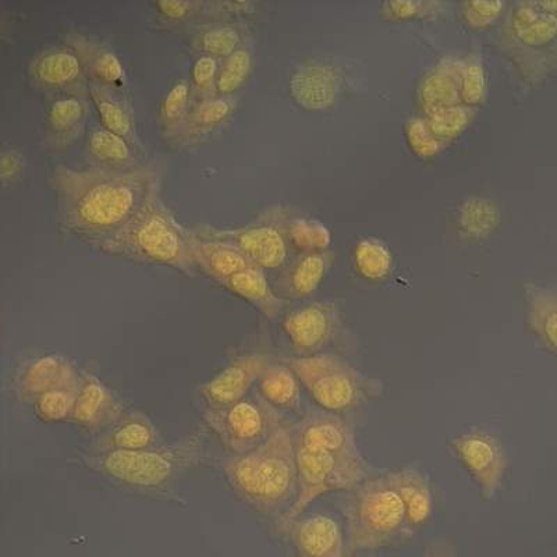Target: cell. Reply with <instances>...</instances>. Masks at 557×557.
<instances>
[{"instance_id":"cell-5","label":"cell","mask_w":557,"mask_h":557,"mask_svg":"<svg viewBox=\"0 0 557 557\" xmlns=\"http://www.w3.org/2000/svg\"><path fill=\"white\" fill-rule=\"evenodd\" d=\"M347 492L343 507L346 556L400 548L414 539L387 472L368 475Z\"/></svg>"},{"instance_id":"cell-46","label":"cell","mask_w":557,"mask_h":557,"mask_svg":"<svg viewBox=\"0 0 557 557\" xmlns=\"http://www.w3.org/2000/svg\"><path fill=\"white\" fill-rule=\"evenodd\" d=\"M24 166H26V161H24L22 152L16 151V149L4 151L2 158H0V177H2V182L7 184L17 183L23 177Z\"/></svg>"},{"instance_id":"cell-4","label":"cell","mask_w":557,"mask_h":557,"mask_svg":"<svg viewBox=\"0 0 557 557\" xmlns=\"http://www.w3.org/2000/svg\"><path fill=\"white\" fill-rule=\"evenodd\" d=\"M97 248L104 256L139 265L166 267L187 276L197 273L193 233L177 222L159 196Z\"/></svg>"},{"instance_id":"cell-6","label":"cell","mask_w":557,"mask_h":557,"mask_svg":"<svg viewBox=\"0 0 557 557\" xmlns=\"http://www.w3.org/2000/svg\"><path fill=\"white\" fill-rule=\"evenodd\" d=\"M296 494L281 519L277 531L306 513L308 507L332 492H347L368 476L364 457H339L295 445Z\"/></svg>"},{"instance_id":"cell-21","label":"cell","mask_w":557,"mask_h":557,"mask_svg":"<svg viewBox=\"0 0 557 557\" xmlns=\"http://www.w3.org/2000/svg\"><path fill=\"white\" fill-rule=\"evenodd\" d=\"M387 476L400 496L407 525L412 534H418L434 517L435 499L430 476L412 466L387 472Z\"/></svg>"},{"instance_id":"cell-23","label":"cell","mask_w":557,"mask_h":557,"mask_svg":"<svg viewBox=\"0 0 557 557\" xmlns=\"http://www.w3.org/2000/svg\"><path fill=\"white\" fill-rule=\"evenodd\" d=\"M527 330L548 355H557V293L555 287L527 283L522 288Z\"/></svg>"},{"instance_id":"cell-1","label":"cell","mask_w":557,"mask_h":557,"mask_svg":"<svg viewBox=\"0 0 557 557\" xmlns=\"http://www.w3.org/2000/svg\"><path fill=\"white\" fill-rule=\"evenodd\" d=\"M161 176L157 163H141L128 171L59 166L51 177L59 226L97 248L159 196Z\"/></svg>"},{"instance_id":"cell-26","label":"cell","mask_w":557,"mask_h":557,"mask_svg":"<svg viewBox=\"0 0 557 557\" xmlns=\"http://www.w3.org/2000/svg\"><path fill=\"white\" fill-rule=\"evenodd\" d=\"M79 380L76 368L66 357L48 355L35 358L24 368L18 377V393L24 401L32 403L35 397L54 387L74 385Z\"/></svg>"},{"instance_id":"cell-13","label":"cell","mask_w":557,"mask_h":557,"mask_svg":"<svg viewBox=\"0 0 557 557\" xmlns=\"http://www.w3.org/2000/svg\"><path fill=\"white\" fill-rule=\"evenodd\" d=\"M273 357L265 351H248L233 358L200 387V396L208 409L232 405L250 395V391L270 364Z\"/></svg>"},{"instance_id":"cell-20","label":"cell","mask_w":557,"mask_h":557,"mask_svg":"<svg viewBox=\"0 0 557 557\" xmlns=\"http://www.w3.org/2000/svg\"><path fill=\"white\" fill-rule=\"evenodd\" d=\"M288 91L302 111H326L339 97V74L325 64H307L293 73Z\"/></svg>"},{"instance_id":"cell-41","label":"cell","mask_w":557,"mask_h":557,"mask_svg":"<svg viewBox=\"0 0 557 557\" xmlns=\"http://www.w3.org/2000/svg\"><path fill=\"white\" fill-rule=\"evenodd\" d=\"M459 94L460 103L465 107L474 109L484 102L486 78L480 59L470 58L461 61Z\"/></svg>"},{"instance_id":"cell-30","label":"cell","mask_w":557,"mask_h":557,"mask_svg":"<svg viewBox=\"0 0 557 557\" xmlns=\"http://www.w3.org/2000/svg\"><path fill=\"white\" fill-rule=\"evenodd\" d=\"M66 44L82 59L88 79L112 87L126 86V72L113 49L79 34L67 35Z\"/></svg>"},{"instance_id":"cell-10","label":"cell","mask_w":557,"mask_h":557,"mask_svg":"<svg viewBox=\"0 0 557 557\" xmlns=\"http://www.w3.org/2000/svg\"><path fill=\"white\" fill-rule=\"evenodd\" d=\"M207 240L231 244L248 261L263 271H277L286 267L288 242L286 228L273 222H258L242 228L200 226L191 231Z\"/></svg>"},{"instance_id":"cell-14","label":"cell","mask_w":557,"mask_h":557,"mask_svg":"<svg viewBox=\"0 0 557 557\" xmlns=\"http://www.w3.org/2000/svg\"><path fill=\"white\" fill-rule=\"evenodd\" d=\"M27 79L45 97L86 87L88 82L82 59L67 44L53 45L35 54L27 66Z\"/></svg>"},{"instance_id":"cell-32","label":"cell","mask_w":557,"mask_h":557,"mask_svg":"<svg viewBox=\"0 0 557 557\" xmlns=\"http://www.w3.org/2000/svg\"><path fill=\"white\" fill-rule=\"evenodd\" d=\"M86 156L91 166L111 171H128L141 165L138 162L137 147L103 126L94 127L88 133Z\"/></svg>"},{"instance_id":"cell-12","label":"cell","mask_w":557,"mask_h":557,"mask_svg":"<svg viewBox=\"0 0 557 557\" xmlns=\"http://www.w3.org/2000/svg\"><path fill=\"white\" fill-rule=\"evenodd\" d=\"M91 107L87 86L47 96L44 144L49 152L62 156L84 136Z\"/></svg>"},{"instance_id":"cell-3","label":"cell","mask_w":557,"mask_h":557,"mask_svg":"<svg viewBox=\"0 0 557 557\" xmlns=\"http://www.w3.org/2000/svg\"><path fill=\"white\" fill-rule=\"evenodd\" d=\"M207 434L202 425L172 445L133 451H88L84 462L102 479L128 490L165 491L206 459Z\"/></svg>"},{"instance_id":"cell-2","label":"cell","mask_w":557,"mask_h":557,"mask_svg":"<svg viewBox=\"0 0 557 557\" xmlns=\"http://www.w3.org/2000/svg\"><path fill=\"white\" fill-rule=\"evenodd\" d=\"M223 474L244 504L265 517L281 519L296 494V459L293 425L278 421L253 449L231 455Z\"/></svg>"},{"instance_id":"cell-43","label":"cell","mask_w":557,"mask_h":557,"mask_svg":"<svg viewBox=\"0 0 557 557\" xmlns=\"http://www.w3.org/2000/svg\"><path fill=\"white\" fill-rule=\"evenodd\" d=\"M407 146L416 157L431 159L437 156L444 148V144L431 133L425 117L410 119L406 124Z\"/></svg>"},{"instance_id":"cell-29","label":"cell","mask_w":557,"mask_h":557,"mask_svg":"<svg viewBox=\"0 0 557 557\" xmlns=\"http://www.w3.org/2000/svg\"><path fill=\"white\" fill-rule=\"evenodd\" d=\"M257 395L277 412H296L301 407V383L285 360H273L256 383Z\"/></svg>"},{"instance_id":"cell-38","label":"cell","mask_w":557,"mask_h":557,"mask_svg":"<svg viewBox=\"0 0 557 557\" xmlns=\"http://www.w3.org/2000/svg\"><path fill=\"white\" fill-rule=\"evenodd\" d=\"M242 33L235 26L219 24L202 29L191 39V48L200 54H209L222 61L242 47Z\"/></svg>"},{"instance_id":"cell-15","label":"cell","mask_w":557,"mask_h":557,"mask_svg":"<svg viewBox=\"0 0 557 557\" xmlns=\"http://www.w3.org/2000/svg\"><path fill=\"white\" fill-rule=\"evenodd\" d=\"M295 445L308 450L330 453L339 457H360L355 430L350 422L335 412H308L293 425Z\"/></svg>"},{"instance_id":"cell-9","label":"cell","mask_w":557,"mask_h":557,"mask_svg":"<svg viewBox=\"0 0 557 557\" xmlns=\"http://www.w3.org/2000/svg\"><path fill=\"white\" fill-rule=\"evenodd\" d=\"M453 457L474 482L482 499L494 500L506 479L509 459L504 444L485 430H471L451 437Z\"/></svg>"},{"instance_id":"cell-18","label":"cell","mask_w":557,"mask_h":557,"mask_svg":"<svg viewBox=\"0 0 557 557\" xmlns=\"http://www.w3.org/2000/svg\"><path fill=\"white\" fill-rule=\"evenodd\" d=\"M237 109L235 97H213L193 102L181 127L166 139L173 148H190L208 141L231 121Z\"/></svg>"},{"instance_id":"cell-34","label":"cell","mask_w":557,"mask_h":557,"mask_svg":"<svg viewBox=\"0 0 557 557\" xmlns=\"http://www.w3.org/2000/svg\"><path fill=\"white\" fill-rule=\"evenodd\" d=\"M356 272L364 281L377 283L386 281L393 270V257L389 248L377 238H362L352 252Z\"/></svg>"},{"instance_id":"cell-39","label":"cell","mask_w":557,"mask_h":557,"mask_svg":"<svg viewBox=\"0 0 557 557\" xmlns=\"http://www.w3.org/2000/svg\"><path fill=\"white\" fill-rule=\"evenodd\" d=\"M285 228L288 246L301 253L327 251L331 246L330 228L313 219H295Z\"/></svg>"},{"instance_id":"cell-27","label":"cell","mask_w":557,"mask_h":557,"mask_svg":"<svg viewBox=\"0 0 557 557\" xmlns=\"http://www.w3.org/2000/svg\"><path fill=\"white\" fill-rule=\"evenodd\" d=\"M461 61L446 58L426 74L418 87L417 98L424 116L460 103Z\"/></svg>"},{"instance_id":"cell-22","label":"cell","mask_w":557,"mask_h":557,"mask_svg":"<svg viewBox=\"0 0 557 557\" xmlns=\"http://www.w3.org/2000/svg\"><path fill=\"white\" fill-rule=\"evenodd\" d=\"M333 262L331 252L301 253L297 261L273 283L278 297L285 301H302L315 295Z\"/></svg>"},{"instance_id":"cell-11","label":"cell","mask_w":557,"mask_h":557,"mask_svg":"<svg viewBox=\"0 0 557 557\" xmlns=\"http://www.w3.org/2000/svg\"><path fill=\"white\" fill-rule=\"evenodd\" d=\"M281 326L293 355H318L332 345L341 331V308L327 300L306 302L287 311Z\"/></svg>"},{"instance_id":"cell-7","label":"cell","mask_w":557,"mask_h":557,"mask_svg":"<svg viewBox=\"0 0 557 557\" xmlns=\"http://www.w3.org/2000/svg\"><path fill=\"white\" fill-rule=\"evenodd\" d=\"M321 410L346 414L364 400L366 382L350 362L335 352L283 358Z\"/></svg>"},{"instance_id":"cell-42","label":"cell","mask_w":557,"mask_h":557,"mask_svg":"<svg viewBox=\"0 0 557 557\" xmlns=\"http://www.w3.org/2000/svg\"><path fill=\"white\" fill-rule=\"evenodd\" d=\"M219 64L216 58L209 57V54H200L194 61L190 73V86L193 94V101H206L216 96V77Z\"/></svg>"},{"instance_id":"cell-25","label":"cell","mask_w":557,"mask_h":557,"mask_svg":"<svg viewBox=\"0 0 557 557\" xmlns=\"http://www.w3.org/2000/svg\"><path fill=\"white\" fill-rule=\"evenodd\" d=\"M511 33L525 47L544 48L557 37L556 0L522 2L511 14Z\"/></svg>"},{"instance_id":"cell-47","label":"cell","mask_w":557,"mask_h":557,"mask_svg":"<svg viewBox=\"0 0 557 557\" xmlns=\"http://www.w3.org/2000/svg\"><path fill=\"white\" fill-rule=\"evenodd\" d=\"M157 7L163 18L178 22V20L190 16L196 3L183 2V0H161V2L157 3Z\"/></svg>"},{"instance_id":"cell-40","label":"cell","mask_w":557,"mask_h":557,"mask_svg":"<svg viewBox=\"0 0 557 557\" xmlns=\"http://www.w3.org/2000/svg\"><path fill=\"white\" fill-rule=\"evenodd\" d=\"M472 116H474L472 108L456 104V107L431 114L425 117V121L431 133L445 146V144L461 137V134L469 128Z\"/></svg>"},{"instance_id":"cell-24","label":"cell","mask_w":557,"mask_h":557,"mask_svg":"<svg viewBox=\"0 0 557 557\" xmlns=\"http://www.w3.org/2000/svg\"><path fill=\"white\" fill-rule=\"evenodd\" d=\"M87 89L92 107L101 119V126L138 147L136 116L126 89L107 86L94 79H88Z\"/></svg>"},{"instance_id":"cell-36","label":"cell","mask_w":557,"mask_h":557,"mask_svg":"<svg viewBox=\"0 0 557 557\" xmlns=\"http://www.w3.org/2000/svg\"><path fill=\"white\" fill-rule=\"evenodd\" d=\"M77 383L74 385L54 387L35 397L29 403L35 417L44 424H62L72 417L74 399H76Z\"/></svg>"},{"instance_id":"cell-16","label":"cell","mask_w":557,"mask_h":557,"mask_svg":"<svg viewBox=\"0 0 557 557\" xmlns=\"http://www.w3.org/2000/svg\"><path fill=\"white\" fill-rule=\"evenodd\" d=\"M124 407L111 387L91 372L79 375L70 421L87 434H101L122 416Z\"/></svg>"},{"instance_id":"cell-19","label":"cell","mask_w":557,"mask_h":557,"mask_svg":"<svg viewBox=\"0 0 557 557\" xmlns=\"http://www.w3.org/2000/svg\"><path fill=\"white\" fill-rule=\"evenodd\" d=\"M98 435L89 451H133L161 445L156 422L139 410L123 411L113 424Z\"/></svg>"},{"instance_id":"cell-45","label":"cell","mask_w":557,"mask_h":557,"mask_svg":"<svg viewBox=\"0 0 557 557\" xmlns=\"http://www.w3.org/2000/svg\"><path fill=\"white\" fill-rule=\"evenodd\" d=\"M436 3L421 0H387L382 4L381 17L389 22H406V20L422 18L434 13Z\"/></svg>"},{"instance_id":"cell-37","label":"cell","mask_w":557,"mask_h":557,"mask_svg":"<svg viewBox=\"0 0 557 557\" xmlns=\"http://www.w3.org/2000/svg\"><path fill=\"white\" fill-rule=\"evenodd\" d=\"M253 57L248 48L240 47L219 64L216 96L235 97L252 72Z\"/></svg>"},{"instance_id":"cell-28","label":"cell","mask_w":557,"mask_h":557,"mask_svg":"<svg viewBox=\"0 0 557 557\" xmlns=\"http://www.w3.org/2000/svg\"><path fill=\"white\" fill-rule=\"evenodd\" d=\"M221 286L232 295L242 298L267 320H276L285 310L286 301L277 296L275 288L268 281L265 271L256 265L247 267L246 270L235 273L226 278Z\"/></svg>"},{"instance_id":"cell-17","label":"cell","mask_w":557,"mask_h":557,"mask_svg":"<svg viewBox=\"0 0 557 557\" xmlns=\"http://www.w3.org/2000/svg\"><path fill=\"white\" fill-rule=\"evenodd\" d=\"M297 556L345 557V530L336 519L327 515L300 516L282 531Z\"/></svg>"},{"instance_id":"cell-44","label":"cell","mask_w":557,"mask_h":557,"mask_svg":"<svg viewBox=\"0 0 557 557\" xmlns=\"http://www.w3.org/2000/svg\"><path fill=\"white\" fill-rule=\"evenodd\" d=\"M502 0H469L461 4V17L471 29H485L504 12Z\"/></svg>"},{"instance_id":"cell-35","label":"cell","mask_w":557,"mask_h":557,"mask_svg":"<svg viewBox=\"0 0 557 557\" xmlns=\"http://www.w3.org/2000/svg\"><path fill=\"white\" fill-rule=\"evenodd\" d=\"M191 86L188 79L178 78L168 88L159 107V124H161L163 138L168 139L176 133L177 128L190 111L193 104Z\"/></svg>"},{"instance_id":"cell-33","label":"cell","mask_w":557,"mask_h":557,"mask_svg":"<svg viewBox=\"0 0 557 557\" xmlns=\"http://www.w3.org/2000/svg\"><path fill=\"white\" fill-rule=\"evenodd\" d=\"M502 222L499 207L484 197H471L457 212V231L467 242H481L494 235Z\"/></svg>"},{"instance_id":"cell-31","label":"cell","mask_w":557,"mask_h":557,"mask_svg":"<svg viewBox=\"0 0 557 557\" xmlns=\"http://www.w3.org/2000/svg\"><path fill=\"white\" fill-rule=\"evenodd\" d=\"M193 233V232H191ZM193 258L197 272L222 285L226 278L252 265L236 247L231 244L207 240L193 233Z\"/></svg>"},{"instance_id":"cell-8","label":"cell","mask_w":557,"mask_h":557,"mask_svg":"<svg viewBox=\"0 0 557 557\" xmlns=\"http://www.w3.org/2000/svg\"><path fill=\"white\" fill-rule=\"evenodd\" d=\"M202 420L231 455H240L260 445L282 417L256 393L225 407H207Z\"/></svg>"}]
</instances>
